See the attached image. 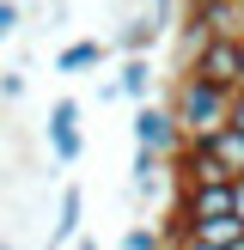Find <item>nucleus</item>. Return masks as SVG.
Instances as JSON below:
<instances>
[{
	"label": "nucleus",
	"mask_w": 244,
	"mask_h": 250,
	"mask_svg": "<svg viewBox=\"0 0 244 250\" xmlns=\"http://www.w3.org/2000/svg\"><path fill=\"white\" fill-rule=\"evenodd\" d=\"M134 146H146L159 159H177L189 146V134L177 128V110L171 104H134Z\"/></svg>",
	"instance_id": "2"
},
{
	"label": "nucleus",
	"mask_w": 244,
	"mask_h": 250,
	"mask_svg": "<svg viewBox=\"0 0 244 250\" xmlns=\"http://www.w3.org/2000/svg\"><path fill=\"white\" fill-rule=\"evenodd\" d=\"M80 220H85V189L67 183L61 189V208H55V226H49V244L43 250H73L80 244Z\"/></svg>",
	"instance_id": "6"
},
{
	"label": "nucleus",
	"mask_w": 244,
	"mask_h": 250,
	"mask_svg": "<svg viewBox=\"0 0 244 250\" xmlns=\"http://www.w3.org/2000/svg\"><path fill=\"white\" fill-rule=\"evenodd\" d=\"M195 238H202V244H214V250H232V244L244 238V226H238V220H214V226H202Z\"/></svg>",
	"instance_id": "12"
},
{
	"label": "nucleus",
	"mask_w": 244,
	"mask_h": 250,
	"mask_svg": "<svg viewBox=\"0 0 244 250\" xmlns=\"http://www.w3.org/2000/svg\"><path fill=\"white\" fill-rule=\"evenodd\" d=\"M177 214L189 220V232L214 226V220H232V183H189V189H177Z\"/></svg>",
	"instance_id": "5"
},
{
	"label": "nucleus",
	"mask_w": 244,
	"mask_h": 250,
	"mask_svg": "<svg viewBox=\"0 0 244 250\" xmlns=\"http://www.w3.org/2000/svg\"><path fill=\"white\" fill-rule=\"evenodd\" d=\"M207 159H214L220 171H226V177H244V134L238 128H220V134H207Z\"/></svg>",
	"instance_id": "10"
},
{
	"label": "nucleus",
	"mask_w": 244,
	"mask_h": 250,
	"mask_svg": "<svg viewBox=\"0 0 244 250\" xmlns=\"http://www.w3.org/2000/svg\"><path fill=\"white\" fill-rule=\"evenodd\" d=\"M232 250H244V238H238V244H232Z\"/></svg>",
	"instance_id": "22"
},
{
	"label": "nucleus",
	"mask_w": 244,
	"mask_h": 250,
	"mask_svg": "<svg viewBox=\"0 0 244 250\" xmlns=\"http://www.w3.org/2000/svg\"><path fill=\"white\" fill-rule=\"evenodd\" d=\"M226 128H238V134H244V92L232 98V122H226Z\"/></svg>",
	"instance_id": "17"
},
{
	"label": "nucleus",
	"mask_w": 244,
	"mask_h": 250,
	"mask_svg": "<svg viewBox=\"0 0 244 250\" xmlns=\"http://www.w3.org/2000/svg\"><path fill=\"white\" fill-rule=\"evenodd\" d=\"M153 55H122V67H116V85H122V98H134V104H153Z\"/></svg>",
	"instance_id": "8"
},
{
	"label": "nucleus",
	"mask_w": 244,
	"mask_h": 250,
	"mask_svg": "<svg viewBox=\"0 0 244 250\" xmlns=\"http://www.w3.org/2000/svg\"><path fill=\"white\" fill-rule=\"evenodd\" d=\"M19 24H24V6H19V0H0V43H6Z\"/></svg>",
	"instance_id": "13"
},
{
	"label": "nucleus",
	"mask_w": 244,
	"mask_h": 250,
	"mask_svg": "<svg viewBox=\"0 0 244 250\" xmlns=\"http://www.w3.org/2000/svg\"><path fill=\"white\" fill-rule=\"evenodd\" d=\"M189 73H202V80L220 85V92H244V37H214Z\"/></svg>",
	"instance_id": "3"
},
{
	"label": "nucleus",
	"mask_w": 244,
	"mask_h": 250,
	"mask_svg": "<svg viewBox=\"0 0 244 250\" xmlns=\"http://www.w3.org/2000/svg\"><path fill=\"white\" fill-rule=\"evenodd\" d=\"M232 220H238V226H244V177L232 183Z\"/></svg>",
	"instance_id": "16"
},
{
	"label": "nucleus",
	"mask_w": 244,
	"mask_h": 250,
	"mask_svg": "<svg viewBox=\"0 0 244 250\" xmlns=\"http://www.w3.org/2000/svg\"><path fill=\"white\" fill-rule=\"evenodd\" d=\"M73 250H98V244H92V238H80V244H73Z\"/></svg>",
	"instance_id": "20"
},
{
	"label": "nucleus",
	"mask_w": 244,
	"mask_h": 250,
	"mask_svg": "<svg viewBox=\"0 0 244 250\" xmlns=\"http://www.w3.org/2000/svg\"><path fill=\"white\" fill-rule=\"evenodd\" d=\"M165 24H171V19H159V12H146V19H128L116 37H110V49H116V55H146V49L159 43V31H165Z\"/></svg>",
	"instance_id": "7"
},
{
	"label": "nucleus",
	"mask_w": 244,
	"mask_h": 250,
	"mask_svg": "<svg viewBox=\"0 0 244 250\" xmlns=\"http://www.w3.org/2000/svg\"><path fill=\"white\" fill-rule=\"evenodd\" d=\"M104 55H110V49L98 43V37H73V43H61L55 67L61 73H92V67H104Z\"/></svg>",
	"instance_id": "9"
},
{
	"label": "nucleus",
	"mask_w": 244,
	"mask_h": 250,
	"mask_svg": "<svg viewBox=\"0 0 244 250\" xmlns=\"http://www.w3.org/2000/svg\"><path fill=\"white\" fill-rule=\"evenodd\" d=\"M122 250H159V232L153 226H134L128 238H122Z\"/></svg>",
	"instance_id": "15"
},
{
	"label": "nucleus",
	"mask_w": 244,
	"mask_h": 250,
	"mask_svg": "<svg viewBox=\"0 0 244 250\" xmlns=\"http://www.w3.org/2000/svg\"><path fill=\"white\" fill-rule=\"evenodd\" d=\"M0 250H19V244H12V238H0Z\"/></svg>",
	"instance_id": "21"
},
{
	"label": "nucleus",
	"mask_w": 244,
	"mask_h": 250,
	"mask_svg": "<svg viewBox=\"0 0 244 250\" xmlns=\"http://www.w3.org/2000/svg\"><path fill=\"white\" fill-rule=\"evenodd\" d=\"M146 6H153V12H159V19H171V0H146Z\"/></svg>",
	"instance_id": "19"
},
{
	"label": "nucleus",
	"mask_w": 244,
	"mask_h": 250,
	"mask_svg": "<svg viewBox=\"0 0 244 250\" xmlns=\"http://www.w3.org/2000/svg\"><path fill=\"white\" fill-rule=\"evenodd\" d=\"M159 165H171V159H159V153H146V146H134V195H141V202H146V195H153V183H159Z\"/></svg>",
	"instance_id": "11"
},
{
	"label": "nucleus",
	"mask_w": 244,
	"mask_h": 250,
	"mask_svg": "<svg viewBox=\"0 0 244 250\" xmlns=\"http://www.w3.org/2000/svg\"><path fill=\"white\" fill-rule=\"evenodd\" d=\"M43 141L61 165H80L85 153V134H80V98H55L49 104V122H43Z\"/></svg>",
	"instance_id": "4"
},
{
	"label": "nucleus",
	"mask_w": 244,
	"mask_h": 250,
	"mask_svg": "<svg viewBox=\"0 0 244 250\" xmlns=\"http://www.w3.org/2000/svg\"><path fill=\"white\" fill-rule=\"evenodd\" d=\"M0 98H6V104H19V98H24V73H19V67L0 73Z\"/></svg>",
	"instance_id": "14"
},
{
	"label": "nucleus",
	"mask_w": 244,
	"mask_h": 250,
	"mask_svg": "<svg viewBox=\"0 0 244 250\" xmlns=\"http://www.w3.org/2000/svg\"><path fill=\"white\" fill-rule=\"evenodd\" d=\"M171 250H214V244H202V238L189 232V238H183V244H171Z\"/></svg>",
	"instance_id": "18"
},
{
	"label": "nucleus",
	"mask_w": 244,
	"mask_h": 250,
	"mask_svg": "<svg viewBox=\"0 0 244 250\" xmlns=\"http://www.w3.org/2000/svg\"><path fill=\"white\" fill-rule=\"evenodd\" d=\"M232 98H238V92H220V85H207L202 73H177V92H171L177 128L189 134V141H207V134H220V128L232 122Z\"/></svg>",
	"instance_id": "1"
}]
</instances>
